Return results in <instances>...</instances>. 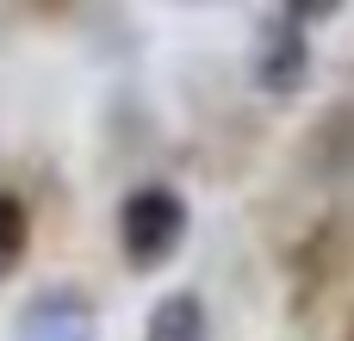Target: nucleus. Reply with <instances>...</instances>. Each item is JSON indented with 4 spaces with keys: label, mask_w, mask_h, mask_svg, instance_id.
Returning a JSON list of instances; mask_svg holds the SVG:
<instances>
[{
    "label": "nucleus",
    "mask_w": 354,
    "mask_h": 341,
    "mask_svg": "<svg viewBox=\"0 0 354 341\" xmlns=\"http://www.w3.org/2000/svg\"><path fill=\"white\" fill-rule=\"evenodd\" d=\"M187 242V205L174 186H137L118 205V249L131 267H162Z\"/></svg>",
    "instance_id": "nucleus-1"
},
{
    "label": "nucleus",
    "mask_w": 354,
    "mask_h": 341,
    "mask_svg": "<svg viewBox=\"0 0 354 341\" xmlns=\"http://www.w3.org/2000/svg\"><path fill=\"white\" fill-rule=\"evenodd\" d=\"M305 75H311V37H305V19L286 6L280 19H261L255 31V87L286 99L305 87Z\"/></svg>",
    "instance_id": "nucleus-2"
},
{
    "label": "nucleus",
    "mask_w": 354,
    "mask_h": 341,
    "mask_svg": "<svg viewBox=\"0 0 354 341\" xmlns=\"http://www.w3.org/2000/svg\"><path fill=\"white\" fill-rule=\"evenodd\" d=\"M12 341H100L93 298H81V292H68V286H50V292H37V298L19 311Z\"/></svg>",
    "instance_id": "nucleus-3"
},
{
    "label": "nucleus",
    "mask_w": 354,
    "mask_h": 341,
    "mask_svg": "<svg viewBox=\"0 0 354 341\" xmlns=\"http://www.w3.org/2000/svg\"><path fill=\"white\" fill-rule=\"evenodd\" d=\"M143 341H212V317H205V304H199L193 292H168V298L149 311Z\"/></svg>",
    "instance_id": "nucleus-4"
},
{
    "label": "nucleus",
    "mask_w": 354,
    "mask_h": 341,
    "mask_svg": "<svg viewBox=\"0 0 354 341\" xmlns=\"http://www.w3.org/2000/svg\"><path fill=\"white\" fill-rule=\"evenodd\" d=\"M25 249H31V217H25V205H19V199H6V193H0V280L25 261Z\"/></svg>",
    "instance_id": "nucleus-5"
},
{
    "label": "nucleus",
    "mask_w": 354,
    "mask_h": 341,
    "mask_svg": "<svg viewBox=\"0 0 354 341\" xmlns=\"http://www.w3.org/2000/svg\"><path fill=\"white\" fill-rule=\"evenodd\" d=\"M286 6H292L299 19H330V12H336L342 0H286Z\"/></svg>",
    "instance_id": "nucleus-6"
},
{
    "label": "nucleus",
    "mask_w": 354,
    "mask_h": 341,
    "mask_svg": "<svg viewBox=\"0 0 354 341\" xmlns=\"http://www.w3.org/2000/svg\"><path fill=\"white\" fill-rule=\"evenodd\" d=\"M348 341H354V335H348Z\"/></svg>",
    "instance_id": "nucleus-7"
}]
</instances>
